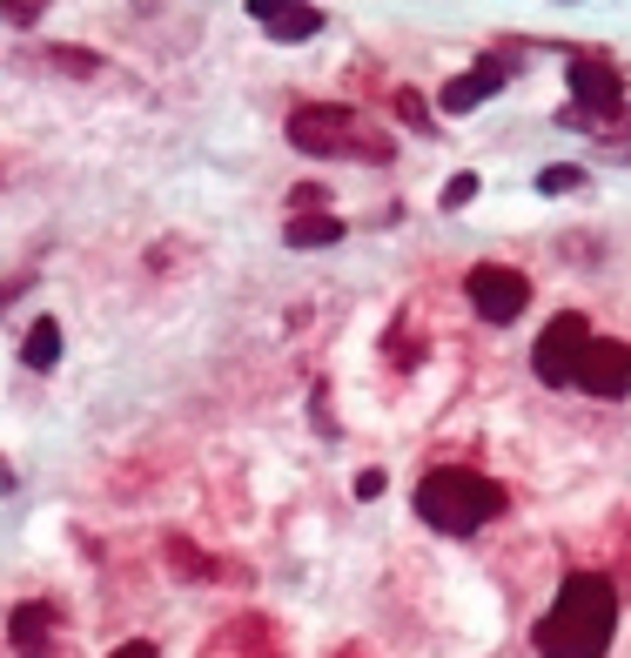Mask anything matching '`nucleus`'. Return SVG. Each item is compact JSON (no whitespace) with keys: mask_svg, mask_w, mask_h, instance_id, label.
Here are the masks:
<instances>
[{"mask_svg":"<svg viewBox=\"0 0 631 658\" xmlns=\"http://www.w3.org/2000/svg\"><path fill=\"white\" fill-rule=\"evenodd\" d=\"M478 188H484V182L470 175V169H463V175H450V188H444V209H463L470 196H478Z\"/></svg>","mask_w":631,"mask_h":658,"instance_id":"2eb2a0df","label":"nucleus"},{"mask_svg":"<svg viewBox=\"0 0 631 658\" xmlns=\"http://www.w3.org/2000/svg\"><path fill=\"white\" fill-rule=\"evenodd\" d=\"M357 497H383V471H363L357 477Z\"/></svg>","mask_w":631,"mask_h":658,"instance_id":"6ab92c4d","label":"nucleus"},{"mask_svg":"<svg viewBox=\"0 0 631 658\" xmlns=\"http://www.w3.org/2000/svg\"><path fill=\"white\" fill-rule=\"evenodd\" d=\"M289 141L316 162H389L397 141H389L376 122H363L357 108H296L289 114Z\"/></svg>","mask_w":631,"mask_h":658,"instance_id":"7ed1b4c3","label":"nucleus"},{"mask_svg":"<svg viewBox=\"0 0 631 658\" xmlns=\"http://www.w3.org/2000/svg\"><path fill=\"white\" fill-rule=\"evenodd\" d=\"M296 8H302V0H296Z\"/></svg>","mask_w":631,"mask_h":658,"instance_id":"aec40b11","label":"nucleus"},{"mask_svg":"<svg viewBox=\"0 0 631 658\" xmlns=\"http://www.w3.org/2000/svg\"><path fill=\"white\" fill-rule=\"evenodd\" d=\"M565 82H571L578 114H598V122H611V114L624 108V82H618V67H611V61H598V54H578Z\"/></svg>","mask_w":631,"mask_h":658,"instance_id":"0eeeda50","label":"nucleus"},{"mask_svg":"<svg viewBox=\"0 0 631 658\" xmlns=\"http://www.w3.org/2000/svg\"><path fill=\"white\" fill-rule=\"evenodd\" d=\"M504 74H510V54H491V61H478V67H463L457 82H444L437 108H444V114H470L478 101H491V95L504 88Z\"/></svg>","mask_w":631,"mask_h":658,"instance_id":"6e6552de","label":"nucleus"},{"mask_svg":"<svg viewBox=\"0 0 631 658\" xmlns=\"http://www.w3.org/2000/svg\"><path fill=\"white\" fill-rule=\"evenodd\" d=\"M537 188H544V196H571V188H584V169H571V162H550V169L537 175Z\"/></svg>","mask_w":631,"mask_h":658,"instance_id":"ddd939ff","label":"nucleus"},{"mask_svg":"<svg viewBox=\"0 0 631 658\" xmlns=\"http://www.w3.org/2000/svg\"><path fill=\"white\" fill-rule=\"evenodd\" d=\"M417 518L444 537H470L504 518V484H491L484 471H463V463H444V471L417 477Z\"/></svg>","mask_w":631,"mask_h":658,"instance_id":"f03ea898","label":"nucleus"},{"mask_svg":"<svg viewBox=\"0 0 631 658\" xmlns=\"http://www.w3.org/2000/svg\"><path fill=\"white\" fill-rule=\"evenodd\" d=\"M249 21H262L275 41H309V34L323 27V14L296 8V0H249Z\"/></svg>","mask_w":631,"mask_h":658,"instance_id":"9d476101","label":"nucleus"},{"mask_svg":"<svg viewBox=\"0 0 631 658\" xmlns=\"http://www.w3.org/2000/svg\"><path fill=\"white\" fill-rule=\"evenodd\" d=\"M289 249H330V243H343V222L330 215V209H316V215H289Z\"/></svg>","mask_w":631,"mask_h":658,"instance_id":"9b49d317","label":"nucleus"},{"mask_svg":"<svg viewBox=\"0 0 631 658\" xmlns=\"http://www.w3.org/2000/svg\"><path fill=\"white\" fill-rule=\"evenodd\" d=\"M605 154L611 162H631V135H605Z\"/></svg>","mask_w":631,"mask_h":658,"instance_id":"a211bd4d","label":"nucleus"},{"mask_svg":"<svg viewBox=\"0 0 631 658\" xmlns=\"http://www.w3.org/2000/svg\"><path fill=\"white\" fill-rule=\"evenodd\" d=\"M463 296H470V309H478L484 323H518L524 302H531V283L518 276V269H504V262H478L463 276Z\"/></svg>","mask_w":631,"mask_h":658,"instance_id":"39448f33","label":"nucleus"},{"mask_svg":"<svg viewBox=\"0 0 631 658\" xmlns=\"http://www.w3.org/2000/svg\"><path fill=\"white\" fill-rule=\"evenodd\" d=\"M21 357H27V370H54V363H61V323H54V316L34 323L27 343H21Z\"/></svg>","mask_w":631,"mask_h":658,"instance_id":"f8f14e48","label":"nucleus"},{"mask_svg":"<svg viewBox=\"0 0 631 658\" xmlns=\"http://www.w3.org/2000/svg\"><path fill=\"white\" fill-rule=\"evenodd\" d=\"M54 632H61V611H54L48 598H27V605H14V618H8V638H14L21 658H48Z\"/></svg>","mask_w":631,"mask_h":658,"instance_id":"1a4fd4ad","label":"nucleus"},{"mask_svg":"<svg viewBox=\"0 0 631 658\" xmlns=\"http://www.w3.org/2000/svg\"><path fill=\"white\" fill-rule=\"evenodd\" d=\"M578 390L584 397H624L631 390V343H618V336H591V350H584V363H578Z\"/></svg>","mask_w":631,"mask_h":658,"instance_id":"423d86ee","label":"nucleus"},{"mask_svg":"<svg viewBox=\"0 0 631 658\" xmlns=\"http://www.w3.org/2000/svg\"><path fill=\"white\" fill-rule=\"evenodd\" d=\"M611 632H618V592L605 571H571L550 611L537 618V658H605L611 651Z\"/></svg>","mask_w":631,"mask_h":658,"instance_id":"f257e3e1","label":"nucleus"},{"mask_svg":"<svg viewBox=\"0 0 631 658\" xmlns=\"http://www.w3.org/2000/svg\"><path fill=\"white\" fill-rule=\"evenodd\" d=\"M591 350V323L578 316V309H558V316L544 323L537 350H531V370L537 383H550V390H578V363Z\"/></svg>","mask_w":631,"mask_h":658,"instance_id":"20e7f679","label":"nucleus"},{"mask_svg":"<svg viewBox=\"0 0 631 658\" xmlns=\"http://www.w3.org/2000/svg\"><path fill=\"white\" fill-rule=\"evenodd\" d=\"M108 658H154V645H148V638H128V645H114Z\"/></svg>","mask_w":631,"mask_h":658,"instance_id":"f3484780","label":"nucleus"},{"mask_svg":"<svg viewBox=\"0 0 631 658\" xmlns=\"http://www.w3.org/2000/svg\"><path fill=\"white\" fill-rule=\"evenodd\" d=\"M48 67H67V74H101V61H95V54H82V48H48Z\"/></svg>","mask_w":631,"mask_h":658,"instance_id":"4468645a","label":"nucleus"},{"mask_svg":"<svg viewBox=\"0 0 631 658\" xmlns=\"http://www.w3.org/2000/svg\"><path fill=\"white\" fill-rule=\"evenodd\" d=\"M397 114H404L410 128H423V135H430V108H423V95H410V88H404V95H397Z\"/></svg>","mask_w":631,"mask_h":658,"instance_id":"dca6fc26","label":"nucleus"}]
</instances>
